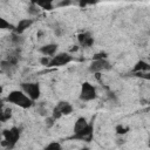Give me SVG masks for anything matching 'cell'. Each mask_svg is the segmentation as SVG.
Returning <instances> with one entry per match:
<instances>
[{
	"label": "cell",
	"instance_id": "obj_1",
	"mask_svg": "<svg viewBox=\"0 0 150 150\" xmlns=\"http://www.w3.org/2000/svg\"><path fill=\"white\" fill-rule=\"evenodd\" d=\"M6 101L9 102V103H13L15 105H19L20 108H23V109L30 108L32 104H33V100L29 98L23 91H20V90H13V91H11L7 95Z\"/></svg>",
	"mask_w": 150,
	"mask_h": 150
},
{
	"label": "cell",
	"instance_id": "obj_2",
	"mask_svg": "<svg viewBox=\"0 0 150 150\" xmlns=\"http://www.w3.org/2000/svg\"><path fill=\"white\" fill-rule=\"evenodd\" d=\"M4 136V141H1V145L5 146V148H8V149H12L15 146L16 142L19 141L20 138V129L16 128V127H13L11 129H6L2 131L1 134Z\"/></svg>",
	"mask_w": 150,
	"mask_h": 150
},
{
	"label": "cell",
	"instance_id": "obj_3",
	"mask_svg": "<svg viewBox=\"0 0 150 150\" xmlns=\"http://www.w3.org/2000/svg\"><path fill=\"white\" fill-rule=\"evenodd\" d=\"M22 91L33 101L38 100L40 97V84L36 82H23L21 83Z\"/></svg>",
	"mask_w": 150,
	"mask_h": 150
},
{
	"label": "cell",
	"instance_id": "obj_4",
	"mask_svg": "<svg viewBox=\"0 0 150 150\" xmlns=\"http://www.w3.org/2000/svg\"><path fill=\"white\" fill-rule=\"evenodd\" d=\"M97 97V94H96V89L95 87L89 83V82H83L82 86H81V91H80V98L84 102H88V101H93Z\"/></svg>",
	"mask_w": 150,
	"mask_h": 150
},
{
	"label": "cell",
	"instance_id": "obj_5",
	"mask_svg": "<svg viewBox=\"0 0 150 150\" xmlns=\"http://www.w3.org/2000/svg\"><path fill=\"white\" fill-rule=\"evenodd\" d=\"M73 112V107H71V104L69 103V102H67V101H61V102H59L57 104H56V107L53 109V117L55 118V120H57V118H60L61 116H63V115H69V114H71Z\"/></svg>",
	"mask_w": 150,
	"mask_h": 150
},
{
	"label": "cell",
	"instance_id": "obj_6",
	"mask_svg": "<svg viewBox=\"0 0 150 150\" xmlns=\"http://www.w3.org/2000/svg\"><path fill=\"white\" fill-rule=\"evenodd\" d=\"M73 56L67 54V53H60L56 55H53V57L50 59L48 67H61L64 64H68L69 62H71Z\"/></svg>",
	"mask_w": 150,
	"mask_h": 150
},
{
	"label": "cell",
	"instance_id": "obj_7",
	"mask_svg": "<svg viewBox=\"0 0 150 150\" xmlns=\"http://www.w3.org/2000/svg\"><path fill=\"white\" fill-rule=\"evenodd\" d=\"M111 69L110 63L107 61V59H98V60H93V62L89 66V70L91 73H101L104 70Z\"/></svg>",
	"mask_w": 150,
	"mask_h": 150
},
{
	"label": "cell",
	"instance_id": "obj_8",
	"mask_svg": "<svg viewBox=\"0 0 150 150\" xmlns=\"http://www.w3.org/2000/svg\"><path fill=\"white\" fill-rule=\"evenodd\" d=\"M70 139H80V141H84V142H90L93 139V123H90L88 125L87 129H84L83 131L79 132V134H74Z\"/></svg>",
	"mask_w": 150,
	"mask_h": 150
},
{
	"label": "cell",
	"instance_id": "obj_9",
	"mask_svg": "<svg viewBox=\"0 0 150 150\" xmlns=\"http://www.w3.org/2000/svg\"><path fill=\"white\" fill-rule=\"evenodd\" d=\"M16 63H13L8 60H4L0 62V69H1V73H5L7 75H13L14 71L16 70Z\"/></svg>",
	"mask_w": 150,
	"mask_h": 150
},
{
	"label": "cell",
	"instance_id": "obj_10",
	"mask_svg": "<svg viewBox=\"0 0 150 150\" xmlns=\"http://www.w3.org/2000/svg\"><path fill=\"white\" fill-rule=\"evenodd\" d=\"M77 40H79L80 46H82V47H91L94 43V38L88 32L80 33L77 35Z\"/></svg>",
	"mask_w": 150,
	"mask_h": 150
},
{
	"label": "cell",
	"instance_id": "obj_11",
	"mask_svg": "<svg viewBox=\"0 0 150 150\" xmlns=\"http://www.w3.org/2000/svg\"><path fill=\"white\" fill-rule=\"evenodd\" d=\"M39 50L45 56H53V55H55V53L57 50V45H55V43H48V45L42 46Z\"/></svg>",
	"mask_w": 150,
	"mask_h": 150
},
{
	"label": "cell",
	"instance_id": "obj_12",
	"mask_svg": "<svg viewBox=\"0 0 150 150\" xmlns=\"http://www.w3.org/2000/svg\"><path fill=\"white\" fill-rule=\"evenodd\" d=\"M89 124H90V123H89L84 117H79V118L76 120L75 124H74V134H79V132L83 131L84 129L88 128Z\"/></svg>",
	"mask_w": 150,
	"mask_h": 150
},
{
	"label": "cell",
	"instance_id": "obj_13",
	"mask_svg": "<svg viewBox=\"0 0 150 150\" xmlns=\"http://www.w3.org/2000/svg\"><path fill=\"white\" fill-rule=\"evenodd\" d=\"M33 23V20L32 19H22L19 21V23L16 25L15 27V33L18 34H22L27 28H29Z\"/></svg>",
	"mask_w": 150,
	"mask_h": 150
},
{
	"label": "cell",
	"instance_id": "obj_14",
	"mask_svg": "<svg viewBox=\"0 0 150 150\" xmlns=\"http://www.w3.org/2000/svg\"><path fill=\"white\" fill-rule=\"evenodd\" d=\"M30 4H34L39 8L46 11H50L53 8V0H30Z\"/></svg>",
	"mask_w": 150,
	"mask_h": 150
},
{
	"label": "cell",
	"instance_id": "obj_15",
	"mask_svg": "<svg viewBox=\"0 0 150 150\" xmlns=\"http://www.w3.org/2000/svg\"><path fill=\"white\" fill-rule=\"evenodd\" d=\"M149 68H150L149 63L145 62V61H143V60H141V61H138V62L134 66L132 73H136V71H149Z\"/></svg>",
	"mask_w": 150,
	"mask_h": 150
},
{
	"label": "cell",
	"instance_id": "obj_16",
	"mask_svg": "<svg viewBox=\"0 0 150 150\" xmlns=\"http://www.w3.org/2000/svg\"><path fill=\"white\" fill-rule=\"evenodd\" d=\"M12 42L15 46H21L23 42V38H21V34L14 33V34H12Z\"/></svg>",
	"mask_w": 150,
	"mask_h": 150
},
{
	"label": "cell",
	"instance_id": "obj_17",
	"mask_svg": "<svg viewBox=\"0 0 150 150\" xmlns=\"http://www.w3.org/2000/svg\"><path fill=\"white\" fill-rule=\"evenodd\" d=\"M19 59H20V54H19L16 50H15V52H12L11 54H8V57H7L8 61H11V62H13V63H16V64H18Z\"/></svg>",
	"mask_w": 150,
	"mask_h": 150
},
{
	"label": "cell",
	"instance_id": "obj_18",
	"mask_svg": "<svg viewBox=\"0 0 150 150\" xmlns=\"http://www.w3.org/2000/svg\"><path fill=\"white\" fill-rule=\"evenodd\" d=\"M11 28H13V26L8 21H6L4 18L0 16V29H11Z\"/></svg>",
	"mask_w": 150,
	"mask_h": 150
},
{
	"label": "cell",
	"instance_id": "obj_19",
	"mask_svg": "<svg viewBox=\"0 0 150 150\" xmlns=\"http://www.w3.org/2000/svg\"><path fill=\"white\" fill-rule=\"evenodd\" d=\"M129 131V128L128 127H124V125H122V124H118L117 127H116V134L117 135H124V134H127Z\"/></svg>",
	"mask_w": 150,
	"mask_h": 150
},
{
	"label": "cell",
	"instance_id": "obj_20",
	"mask_svg": "<svg viewBox=\"0 0 150 150\" xmlns=\"http://www.w3.org/2000/svg\"><path fill=\"white\" fill-rule=\"evenodd\" d=\"M46 149L61 150V149H62V146H61V144H60L59 142H52V143H49V144H47V145H46Z\"/></svg>",
	"mask_w": 150,
	"mask_h": 150
},
{
	"label": "cell",
	"instance_id": "obj_21",
	"mask_svg": "<svg viewBox=\"0 0 150 150\" xmlns=\"http://www.w3.org/2000/svg\"><path fill=\"white\" fill-rule=\"evenodd\" d=\"M39 7L36 6V5H34V4H32L30 6H29V8H28V13L29 14H32V15H36V14H39Z\"/></svg>",
	"mask_w": 150,
	"mask_h": 150
},
{
	"label": "cell",
	"instance_id": "obj_22",
	"mask_svg": "<svg viewBox=\"0 0 150 150\" xmlns=\"http://www.w3.org/2000/svg\"><path fill=\"white\" fill-rule=\"evenodd\" d=\"M107 53H104V52H100V53H96L95 55H94V57H93V60H98V59H107Z\"/></svg>",
	"mask_w": 150,
	"mask_h": 150
},
{
	"label": "cell",
	"instance_id": "obj_23",
	"mask_svg": "<svg viewBox=\"0 0 150 150\" xmlns=\"http://www.w3.org/2000/svg\"><path fill=\"white\" fill-rule=\"evenodd\" d=\"M4 101L0 98V122H4Z\"/></svg>",
	"mask_w": 150,
	"mask_h": 150
},
{
	"label": "cell",
	"instance_id": "obj_24",
	"mask_svg": "<svg viewBox=\"0 0 150 150\" xmlns=\"http://www.w3.org/2000/svg\"><path fill=\"white\" fill-rule=\"evenodd\" d=\"M54 121H55V118L52 116V117H47L46 118V125H47V128H50V127H53V124H54Z\"/></svg>",
	"mask_w": 150,
	"mask_h": 150
},
{
	"label": "cell",
	"instance_id": "obj_25",
	"mask_svg": "<svg viewBox=\"0 0 150 150\" xmlns=\"http://www.w3.org/2000/svg\"><path fill=\"white\" fill-rule=\"evenodd\" d=\"M79 4L81 7H86L87 5H93L94 2L91 0H79Z\"/></svg>",
	"mask_w": 150,
	"mask_h": 150
},
{
	"label": "cell",
	"instance_id": "obj_26",
	"mask_svg": "<svg viewBox=\"0 0 150 150\" xmlns=\"http://www.w3.org/2000/svg\"><path fill=\"white\" fill-rule=\"evenodd\" d=\"M49 61H50V59H49L48 56H42V57L40 59V62H41L43 66H47V67H48V63H49Z\"/></svg>",
	"mask_w": 150,
	"mask_h": 150
},
{
	"label": "cell",
	"instance_id": "obj_27",
	"mask_svg": "<svg viewBox=\"0 0 150 150\" xmlns=\"http://www.w3.org/2000/svg\"><path fill=\"white\" fill-rule=\"evenodd\" d=\"M70 4V0H63L62 2L59 4V6H68Z\"/></svg>",
	"mask_w": 150,
	"mask_h": 150
},
{
	"label": "cell",
	"instance_id": "obj_28",
	"mask_svg": "<svg viewBox=\"0 0 150 150\" xmlns=\"http://www.w3.org/2000/svg\"><path fill=\"white\" fill-rule=\"evenodd\" d=\"M91 1H93V2H94V4H96V2H98V1H100V0H91Z\"/></svg>",
	"mask_w": 150,
	"mask_h": 150
},
{
	"label": "cell",
	"instance_id": "obj_29",
	"mask_svg": "<svg viewBox=\"0 0 150 150\" xmlns=\"http://www.w3.org/2000/svg\"><path fill=\"white\" fill-rule=\"evenodd\" d=\"M2 93V87H0V94Z\"/></svg>",
	"mask_w": 150,
	"mask_h": 150
},
{
	"label": "cell",
	"instance_id": "obj_30",
	"mask_svg": "<svg viewBox=\"0 0 150 150\" xmlns=\"http://www.w3.org/2000/svg\"><path fill=\"white\" fill-rule=\"evenodd\" d=\"M0 73H1V69H0Z\"/></svg>",
	"mask_w": 150,
	"mask_h": 150
},
{
	"label": "cell",
	"instance_id": "obj_31",
	"mask_svg": "<svg viewBox=\"0 0 150 150\" xmlns=\"http://www.w3.org/2000/svg\"><path fill=\"white\" fill-rule=\"evenodd\" d=\"M0 136H1V135H0Z\"/></svg>",
	"mask_w": 150,
	"mask_h": 150
}]
</instances>
